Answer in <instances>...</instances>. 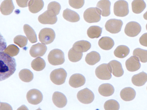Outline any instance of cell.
I'll use <instances>...</instances> for the list:
<instances>
[{"mask_svg":"<svg viewBox=\"0 0 147 110\" xmlns=\"http://www.w3.org/2000/svg\"><path fill=\"white\" fill-rule=\"evenodd\" d=\"M67 77L66 71L63 68L53 70L50 75V79L53 83L57 85H61L65 81Z\"/></svg>","mask_w":147,"mask_h":110,"instance_id":"obj_4","label":"cell"},{"mask_svg":"<svg viewBox=\"0 0 147 110\" xmlns=\"http://www.w3.org/2000/svg\"><path fill=\"white\" fill-rule=\"evenodd\" d=\"M18 5L22 8H24L28 6V3L29 1H16Z\"/></svg>","mask_w":147,"mask_h":110,"instance_id":"obj_44","label":"cell"},{"mask_svg":"<svg viewBox=\"0 0 147 110\" xmlns=\"http://www.w3.org/2000/svg\"><path fill=\"white\" fill-rule=\"evenodd\" d=\"M14 42L20 47L23 48L25 46L28 44L27 38L22 35H18L14 38Z\"/></svg>","mask_w":147,"mask_h":110,"instance_id":"obj_38","label":"cell"},{"mask_svg":"<svg viewBox=\"0 0 147 110\" xmlns=\"http://www.w3.org/2000/svg\"><path fill=\"white\" fill-rule=\"evenodd\" d=\"M147 33L143 34V35L141 36L139 39L140 43L141 44V45L144 46H147Z\"/></svg>","mask_w":147,"mask_h":110,"instance_id":"obj_42","label":"cell"},{"mask_svg":"<svg viewBox=\"0 0 147 110\" xmlns=\"http://www.w3.org/2000/svg\"><path fill=\"white\" fill-rule=\"evenodd\" d=\"M55 33L51 28H44L41 30L39 34V39L44 44H51L55 39Z\"/></svg>","mask_w":147,"mask_h":110,"instance_id":"obj_5","label":"cell"},{"mask_svg":"<svg viewBox=\"0 0 147 110\" xmlns=\"http://www.w3.org/2000/svg\"><path fill=\"white\" fill-rule=\"evenodd\" d=\"M61 9V6L59 3L56 1L50 3L48 5L47 10H50L53 12L56 15H59Z\"/></svg>","mask_w":147,"mask_h":110,"instance_id":"obj_39","label":"cell"},{"mask_svg":"<svg viewBox=\"0 0 147 110\" xmlns=\"http://www.w3.org/2000/svg\"><path fill=\"white\" fill-rule=\"evenodd\" d=\"M98 91L100 94L103 96L109 97L113 94L115 89L110 84H103L100 85Z\"/></svg>","mask_w":147,"mask_h":110,"instance_id":"obj_26","label":"cell"},{"mask_svg":"<svg viewBox=\"0 0 147 110\" xmlns=\"http://www.w3.org/2000/svg\"><path fill=\"white\" fill-rule=\"evenodd\" d=\"M111 3L108 0H101L98 1L96 8L100 9L101 15L103 16H109L110 14Z\"/></svg>","mask_w":147,"mask_h":110,"instance_id":"obj_18","label":"cell"},{"mask_svg":"<svg viewBox=\"0 0 147 110\" xmlns=\"http://www.w3.org/2000/svg\"><path fill=\"white\" fill-rule=\"evenodd\" d=\"M142 28L140 24L136 21H130L127 24L124 32L127 36L135 37L141 32Z\"/></svg>","mask_w":147,"mask_h":110,"instance_id":"obj_10","label":"cell"},{"mask_svg":"<svg viewBox=\"0 0 147 110\" xmlns=\"http://www.w3.org/2000/svg\"><path fill=\"white\" fill-rule=\"evenodd\" d=\"M91 47V44L90 42L85 40H81L76 42L74 44L72 49L79 52L83 53L88 51Z\"/></svg>","mask_w":147,"mask_h":110,"instance_id":"obj_19","label":"cell"},{"mask_svg":"<svg viewBox=\"0 0 147 110\" xmlns=\"http://www.w3.org/2000/svg\"><path fill=\"white\" fill-rule=\"evenodd\" d=\"M78 100L83 104H89L92 102L94 99V93L88 88L80 91L77 94Z\"/></svg>","mask_w":147,"mask_h":110,"instance_id":"obj_8","label":"cell"},{"mask_svg":"<svg viewBox=\"0 0 147 110\" xmlns=\"http://www.w3.org/2000/svg\"><path fill=\"white\" fill-rule=\"evenodd\" d=\"M95 74L98 78L101 80H109L112 77L111 72L107 64L98 66L95 70Z\"/></svg>","mask_w":147,"mask_h":110,"instance_id":"obj_12","label":"cell"},{"mask_svg":"<svg viewBox=\"0 0 147 110\" xmlns=\"http://www.w3.org/2000/svg\"><path fill=\"white\" fill-rule=\"evenodd\" d=\"M0 104H1V103H0Z\"/></svg>","mask_w":147,"mask_h":110,"instance_id":"obj_47","label":"cell"},{"mask_svg":"<svg viewBox=\"0 0 147 110\" xmlns=\"http://www.w3.org/2000/svg\"><path fill=\"white\" fill-rule=\"evenodd\" d=\"M4 52L11 57L16 56L19 52V49L14 44L9 45L4 50Z\"/></svg>","mask_w":147,"mask_h":110,"instance_id":"obj_37","label":"cell"},{"mask_svg":"<svg viewBox=\"0 0 147 110\" xmlns=\"http://www.w3.org/2000/svg\"><path fill=\"white\" fill-rule=\"evenodd\" d=\"M15 59L3 51H0V81L7 79L16 70Z\"/></svg>","mask_w":147,"mask_h":110,"instance_id":"obj_1","label":"cell"},{"mask_svg":"<svg viewBox=\"0 0 147 110\" xmlns=\"http://www.w3.org/2000/svg\"><path fill=\"white\" fill-rule=\"evenodd\" d=\"M134 56L138 58L142 63L147 62V50L140 48H136L133 51Z\"/></svg>","mask_w":147,"mask_h":110,"instance_id":"obj_34","label":"cell"},{"mask_svg":"<svg viewBox=\"0 0 147 110\" xmlns=\"http://www.w3.org/2000/svg\"><path fill=\"white\" fill-rule=\"evenodd\" d=\"M53 101L57 107L63 108L66 105L67 100L65 96L62 93L56 91L53 94Z\"/></svg>","mask_w":147,"mask_h":110,"instance_id":"obj_15","label":"cell"},{"mask_svg":"<svg viewBox=\"0 0 147 110\" xmlns=\"http://www.w3.org/2000/svg\"><path fill=\"white\" fill-rule=\"evenodd\" d=\"M7 47V43L5 38L0 33V51H4Z\"/></svg>","mask_w":147,"mask_h":110,"instance_id":"obj_41","label":"cell"},{"mask_svg":"<svg viewBox=\"0 0 147 110\" xmlns=\"http://www.w3.org/2000/svg\"><path fill=\"white\" fill-rule=\"evenodd\" d=\"M98 44L101 49L104 50H108L112 49L115 45V42L111 38L104 36L99 40Z\"/></svg>","mask_w":147,"mask_h":110,"instance_id":"obj_22","label":"cell"},{"mask_svg":"<svg viewBox=\"0 0 147 110\" xmlns=\"http://www.w3.org/2000/svg\"><path fill=\"white\" fill-rule=\"evenodd\" d=\"M47 50L46 45L38 43L32 46L30 50V56L33 58L42 56L45 54Z\"/></svg>","mask_w":147,"mask_h":110,"instance_id":"obj_14","label":"cell"},{"mask_svg":"<svg viewBox=\"0 0 147 110\" xmlns=\"http://www.w3.org/2000/svg\"><path fill=\"white\" fill-rule=\"evenodd\" d=\"M86 78L82 75L80 74H75L72 75L69 79V85L72 87H80L85 84Z\"/></svg>","mask_w":147,"mask_h":110,"instance_id":"obj_16","label":"cell"},{"mask_svg":"<svg viewBox=\"0 0 147 110\" xmlns=\"http://www.w3.org/2000/svg\"><path fill=\"white\" fill-rule=\"evenodd\" d=\"M38 20L41 23L43 24H54L57 23V15L53 12L47 10L39 16Z\"/></svg>","mask_w":147,"mask_h":110,"instance_id":"obj_11","label":"cell"},{"mask_svg":"<svg viewBox=\"0 0 147 110\" xmlns=\"http://www.w3.org/2000/svg\"><path fill=\"white\" fill-rule=\"evenodd\" d=\"M27 99L29 103L36 105L42 101L43 96L40 91L37 89H32L27 93Z\"/></svg>","mask_w":147,"mask_h":110,"instance_id":"obj_9","label":"cell"},{"mask_svg":"<svg viewBox=\"0 0 147 110\" xmlns=\"http://www.w3.org/2000/svg\"><path fill=\"white\" fill-rule=\"evenodd\" d=\"M102 29L98 26H92L87 30V34L90 38H100L102 33Z\"/></svg>","mask_w":147,"mask_h":110,"instance_id":"obj_31","label":"cell"},{"mask_svg":"<svg viewBox=\"0 0 147 110\" xmlns=\"http://www.w3.org/2000/svg\"><path fill=\"white\" fill-rule=\"evenodd\" d=\"M123 25V22L121 20L111 19L108 20L105 24L106 30L112 34H116L121 32Z\"/></svg>","mask_w":147,"mask_h":110,"instance_id":"obj_7","label":"cell"},{"mask_svg":"<svg viewBox=\"0 0 147 110\" xmlns=\"http://www.w3.org/2000/svg\"><path fill=\"white\" fill-rule=\"evenodd\" d=\"M48 60L51 65L55 66L62 64L65 61L64 52L59 49H54L49 53Z\"/></svg>","mask_w":147,"mask_h":110,"instance_id":"obj_2","label":"cell"},{"mask_svg":"<svg viewBox=\"0 0 147 110\" xmlns=\"http://www.w3.org/2000/svg\"><path fill=\"white\" fill-rule=\"evenodd\" d=\"M147 73L144 72L134 75L132 78V83L137 87L142 86L147 82Z\"/></svg>","mask_w":147,"mask_h":110,"instance_id":"obj_25","label":"cell"},{"mask_svg":"<svg viewBox=\"0 0 147 110\" xmlns=\"http://www.w3.org/2000/svg\"><path fill=\"white\" fill-rule=\"evenodd\" d=\"M126 66L128 71L134 72L137 71L141 67V64L138 58L132 56L126 61Z\"/></svg>","mask_w":147,"mask_h":110,"instance_id":"obj_17","label":"cell"},{"mask_svg":"<svg viewBox=\"0 0 147 110\" xmlns=\"http://www.w3.org/2000/svg\"><path fill=\"white\" fill-rule=\"evenodd\" d=\"M82 53H80L74 50L71 48L68 52V58L70 61L77 62L81 60L82 58Z\"/></svg>","mask_w":147,"mask_h":110,"instance_id":"obj_35","label":"cell"},{"mask_svg":"<svg viewBox=\"0 0 147 110\" xmlns=\"http://www.w3.org/2000/svg\"><path fill=\"white\" fill-rule=\"evenodd\" d=\"M115 15L119 17H124L129 13L128 3L125 1H118L115 3L113 7Z\"/></svg>","mask_w":147,"mask_h":110,"instance_id":"obj_6","label":"cell"},{"mask_svg":"<svg viewBox=\"0 0 147 110\" xmlns=\"http://www.w3.org/2000/svg\"><path fill=\"white\" fill-rule=\"evenodd\" d=\"M130 52L129 48L125 45H120L114 51V55L117 58H123L127 56Z\"/></svg>","mask_w":147,"mask_h":110,"instance_id":"obj_30","label":"cell"},{"mask_svg":"<svg viewBox=\"0 0 147 110\" xmlns=\"http://www.w3.org/2000/svg\"><path fill=\"white\" fill-rule=\"evenodd\" d=\"M146 3L142 0H135L132 3V11L135 14H140L146 8Z\"/></svg>","mask_w":147,"mask_h":110,"instance_id":"obj_29","label":"cell"},{"mask_svg":"<svg viewBox=\"0 0 147 110\" xmlns=\"http://www.w3.org/2000/svg\"><path fill=\"white\" fill-rule=\"evenodd\" d=\"M0 110H13L11 106L8 103H1L0 104Z\"/></svg>","mask_w":147,"mask_h":110,"instance_id":"obj_43","label":"cell"},{"mask_svg":"<svg viewBox=\"0 0 147 110\" xmlns=\"http://www.w3.org/2000/svg\"><path fill=\"white\" fill-rule=\"evenodd\" d=\"M101 12L97 8H90L84 13V18L88 23H98L101 19Z\"/></svg>","mask_w":147,"mask_h":110,"instance_id":"obj_3","label":"cell"},{"mask_svg":"<svg viewBox=\"0 0 147 110\" xmlns=\"http://www.w3.org/2000/svg\"><path fill=\"white\" fill-rule=\"evenodd\" d=\"M44 6V1L42 0H31L29 1L28 4L30 11L33 14L40 11Z\"/></svg>","mask_w":147,"mask_h":110,"instance_id":"obj_24","label":"cell"},{"mask_svg":"<svg viewBox=\"0 0 147 110\" xmlns=\"http://www.w3.org/2000/svg\"><path fill=\"white\" fill-rule=\"evenodd\" d=\"M24 30L27 39L29 40L30 43L32 44L36 43L37 38L34 30L28 24H25L24 25Z\"/></svg>","mask_w":147,"mask_h":110,"instance_id":"obj_28","label":"cell"},{"mask_svg":"<svg viewBox=\"0 0 147 110\" xmlns=\"http://www.w3.org/2000/svg\"><path fill=\"white\" fill-rule=\"evenodd\" d=\"M19 76L22 81L28 82L33 80L34 76L30 70L28 69H23L19 73Z\"/></svg>","mask_w":147,"mask_h":110,"instance_id":"obj_33","label":"cell"},{"mask_svg":"<svg viewBox=\"0 0 147 110\" xmlns=\"http://www.w3.org/2000/svg\"><path fill=\"white\" fill-rule=\"evenodd\" d=\"M31 67L36 71H41L45 68L46 63L42 58H38L33 60L31 64Z\"/></svg>","mask_w":147,"mask_h":110,"instance_id":"obj_32","label":"cell"},{"mask_svg":"<svg viewBox=\"0 0 147 110\" xmlns=\"http://www.w3.org/2000/svg\"><path fill=\"white\" fill-rule=\"evenodd\" d=\"M136 92L131 87H126L122 89L120 93L121 99L125 101H130L133 100L136 97Z\"/></svg>","mask_w":147,"mask_h":110,"instance_id":"obj_20","label":"cell"},{"mask_svg":"<svg viewBox=\"0 0 147 110\" xmlns=\"http://www.w3.org/2000/svg\"><path fill=\"white\" fill-rule=\"evenodd\" d=\"M42 110L41 109H40V108H38V109H37V110Z\"/></svg>","mask_w":147,"mask_h":110,"instance_id":"obj_46","label":"cell"},{"mask_svg":"<svg viewBox=\"0 0 147 110\" xmlns=\"http://www.w3.org/2000/svg\"><path fill=\"white\" fill-rule=\"evenodd\" d=\"M15 9L12 1L6 0L1 3L0 6V11L1 14L5 15H8L11 14Z\"/></svg>","mask_w":147,"mask_h":110,"instance_id":"obj_21","label":"cell"},{"mask_svg":"<svg viewBox=\"0 0 147 110\" xmlns=\"http://www.w3.org/2000/svg\"><path fill=\"white\" fill-rule=\"evenodd\" d=\"M104 108L105 110H119L120 109V105L116 100L110 99L105 102Z\"/></svg>","mask_w":147,"mask_h":110,"instance_id":"obj_36","label":"cell"},{"mask_svg":"<svg viewBox=\"0 0 147 110\" xmlns=\"http://www.w3.org/2000/svg\"><path fill=\"white\" fill-rule=\"evenodd\" d=\"M110 71L116 77H121L123 75L124 71L121 64L116 60H112L107 64Z\"/></svg>","mask_w":147,"mask_h":110,"instance_id":"obj_13","label":"cell"},{"mask_svg":"<svg viewBox=\"0 0 147 110\" xmlns=\"http://www.w3.org/2000/svg\"><path fill=\"white\" fill-rule=\"evenodd\" d=\"M17 110H29V109H28V108L25 105H22L18 108Z\"/></svg>","mask_w":147,"mask_h":110,"instance_id":"obj_45","label":"cell"},{"mask_svg":"<svg viewBox=\"0 0 147 110\" xmlns=\"http://www.w3.org/2000/svg\"><path fill=\"white\" fill-rule=\"evenodd\" d=\"M70 6L74 9H79L81 8L84 5L85 1L84 0H79V1H73L70 0L69 1Z\"/></svg>","mask_w":147,"mask_h":110,"instance_id":"obj_40","label":"cell"},{"mask_svg":"<svg viewBox=\"0 0 147 110\" xmlns=\"http://www.w3.org/2000/svg\"><path fill=\"white\" fill-rule=\"evenodd\" d=\"M63 16L64 19L71 23L77 22L80 20L79 14L69 9H66L64 10L63 13Z\"/></svg>","mask_w":147,"mask_h":110,"instance_id":"obj_23","label":"cell"},{"mask_svg":"<svg viewBox=\"0 0 147 110\" xmlns=\"http://www.w3.org/2000/svg\"><path fill=\"white\" fill-rule=\"evenodd\" d=\"M100 60V56L96 51H92L87 54L85 61L89 65H94L98 63Z\"/></svg>","mask_w":147,"mask_h":110,"instance_id":"obj_27","label":"cell"}]
</instances>
